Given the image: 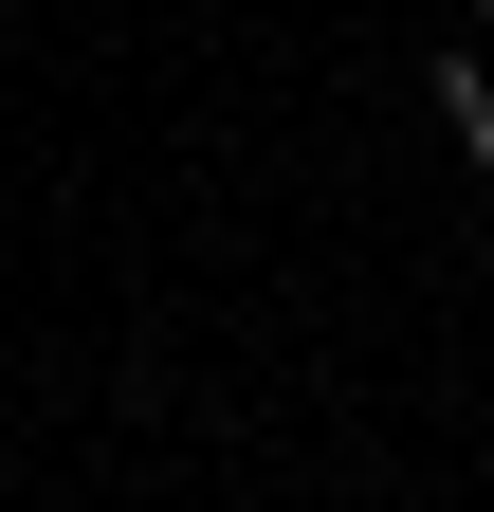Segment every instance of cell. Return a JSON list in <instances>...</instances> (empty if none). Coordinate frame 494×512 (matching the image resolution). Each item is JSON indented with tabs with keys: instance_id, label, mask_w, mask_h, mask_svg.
Masks as SVG:
<instances>
[{
	"instance_id": "1",
	"label": "cell",
	"mask_w": 494,
	"mask_h": 512,
	"mask_svg": "<svg viewBox=\"0 0 494 512\" xmlns=\"http://www.w3.org/2000/svg\"><path fill=\"white\" fill-rule=\"evenodd\" d=\"M421 92H440V110H458V165L494 183V55H440V74H421Z\"/></svg>"
},
{
	"instance_id": "2",
	"label": "cell",
	"mask_w": 494,
	"mask_h": 512,
	"mask_svg": "<svg viewBox=\"0 0 494 512\" xmlns=\"http://www.w3.org/2000/svg\"><path fill=\"white\" fill-rule=\"evenodd\" d=\"M476 19H494V0H476Z\"/></svg>"
}]
</instances>
